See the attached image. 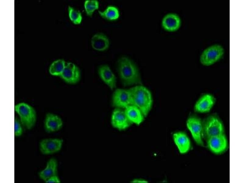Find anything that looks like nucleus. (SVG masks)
<instances>
[{"label": "nucleus", "instance_id": "17", "mask_svg": "<svg viewBox=\"0 0 244 183\" xmlns=\"http://www.w3.org/2000/svg\"><path fill=\"white\" fill-rule=\"evenodd\" d=\"M99 75L102 80L111 89L114 88L116 85V77L107 65L101 66L99 69Z\"/></svg>", "mask_w": 244, "mask_h": 183}, {"label": "nucleus", "instance_id": "2", "mask_svg": "<svg viewBox=\"0 0 244 183\" xmlns=\"http://www.w3.org/2000/svg\"><path fill=\"white\" fill-rule=\"evenodd\" d=\"M118 66L120 76L124 85L141 83L138 69L130 59L126 57H121L119 60Z\"/></svg>", "mask_w": 244, "mask_h": 183}, {"label": "nucleus", "instance_id": "16", "mask_svg": "<svg viewBox=\"0 0 244 183\" xmlns=\"http://www.w3.org/2000/svg\"><path fill=\"white\" fill-rule=\"evenodd\" d=\"M92 48L99 51H103L107 49L109 45V41L107 37L102 33L95 34L91 39Z\"/></svg>", "mask_w": 244, "mask_h": 183}, {"label": "nucleus", "instance_id": "15", "mask_svg": "<svg viewBox=\"0 0 244 183\" xmlns=\"http://www.w3.org/2000/svg\"><path fill=\"white\" fill-rule=\"evenodd\" d=\"M124 111L127 117L132 124L139 125L144 120L145 117L136 106L130 105L125 108Z\"/></svg>", "mask_w": 244, "mask_h": 183}, {"label": "nucleus", "instance_id": "24", "mask_svg": "<svg viewBox=\"0 0 244 183\" xmlns=\"http://www.w3.org/2000/svg\"><path fill=\"white\" fill-rule=\"evenodd\" d=\"M22 129L18 119L16 118L15 121V134L16 136H20L22 134Z\"/></svg>", "mask_w": 244, "mask_h": 183}, {"label": "nucleus", "instance_id": "26", "mask_svg": "<svg viewBox=\"0 0 244 183\" xmlns=\"http://www.w3.org/2000/svg\"><path fill=\"white\" fill-rule=\"evenodd\" d=\"M132 183H147L148 181L145 179H135L131 181Z\"/></svg>", "mask_w": 244, "mask_h": 183}, {"label": "nucleus", "instance_id": "21", "mask_svg": "<svg viewBox=\"0 0 244 183\" xmlns=\"http://www.w3.org/2000/svg\"><path fill=\"white\" fill-rule=\"evenodd\" d=\"M64 60L59 59L54 61L51 65L49 68L51 74L55 76H60L65 66Z\"/></svg>", "mask_w": 244, "mask_h": 183}, {"label": "nucleus", "instance_id": "12", "mask_svg": "<svg viewBox=\"0 0 244 183\" xmlns=\"http://www.w3.org/2000/svg\"><path fill=\"white\" fill-rule=\"evenodd\" d=\"M181 20L177 14L170 13L166 15L162 21V25L166 30L170 31L178 30L181 25Z\"/></svg>", "mask_w": 244, "mask_h": 183}, {"label": "nucleus", "instance_id": "7", "mask_svg": "<svg viewBox=\"0 0 244 183\" xmlns=\"http://www.w3.org/2000/svg\"><path fill=\"white\" fill-rule=\"evenodd\" d=\"M206 140L208 148L214 153H221L227 148V140L224 134L212 137Z\"/></svg>", "mask_w": 244, "mask_h": 183}, {"label": "nucleus", "instance_id": "5", "mask_svg": "<svg viewBox=\"0 0 244 183\" xmlns=\"http://www.w3.org/2000/svg\"><path fill=\"white\" fill-rule=\"evenodd\" d=\"M203 135L206 139L210 137L224 134L223 125L217 117H208L203 124Z\"/></svg>", "mask_w": 244, "mask_h": 183}, {"label": "nucleus", "instance_id": "6", "mask_svg": "<svg viewBox=\"0 0 244 183\" xmlns=\"http://www.w3.org/2000/svg\"><path fill=\"white\" fill-rule=\"evenodd\" d=\"M187 126L196 143L203 146V123L201 121L197 118L191 117L187 121Z\"/></svg>", "mask_w": 244, "mask_h": 183}, {"label": "nucleus", "instance_id": "13", "mask_svg": "<svg viewBox=\"0 0 244 183\" xmlns=\"http://www.w3.org/2000/svg\"><path fill=\"white\" fill-rule=\"evenodd\" d=\"M174 142L181 153L184 154L189 150L191 144L187 135L182 132H178L173 135Z\"/></svg>", "mask_w": 244, "mask_h": 183}, {"label": "nucleus", "instance_id": "8", "mask_svg": "<svg viewBox=\"0 0 244 183\" xmlns=\"http://www.w3.org/2000/svg\"><path fill=\"white\" fill-rule=\"evenodd\" d=\"M113 126L119 130H124L132 124L127 117L124 110L120 108L115 109L111 118Z\"/></svg>", "mask_w": 244, "mask_h": 183}, {"label": "nucleus", "instance_id": "14", "mask_svg": "<svg viewBox=\"0 0 244 183\" xmlns=\"http://www.w3.org/2000/svg\"><path fill=\"white\" fill-rule=\"evenodd\" d=\"M62 125L61 119L57 116L50 113L46 115L45 126L47 131L51 132L57 131L61 128Z\"/></svg>", "mask_w": 244, "mask_h": 183}, {"label": "nucleus", "instance_id": "18", "mask_svg": "<svg viewBox=\"0 0 244 183\" xmlns=\"http://www.w3.org/2000/svg\"><path fill=\"white\" fill-rule=\"evenodd\" d=\"M57 166V162L55 159L50 160L47 163L46 167L39 173L40 178L45 181L50 178L56 175Z\"/></svg>", "mask_w": 244, "mask_h": 183}, {"label": "nucleus", "instance_id": "1", "mask_svg": "<svg viewBox=\"0 0 244 183\" xmlns=\"http://www.w3.org/2000/svg\"><path fill=\"white\" fill-rule=\"evenodd\" d=\"M130 93L132 105L138 107L145 117L150 110L152 99L150 91L142 86H137L129 89Z\"/></svg>", "mask_w": 244, "mask_h": 183}, {"label": "nucleus", "instance_id": "25", "mask_svg": "<svg viewBox=\"0 0 244 183\" xmlns=\"http://www.w3.org/2000/svg\"><path fill=\"white\" fill-rule=\"evenodd\" d=\"M60 181L56 176H53L45 181L46 183H60Z\"/></svg>", "mask_w": 244, "mask_h": 183}, {"label": "nucleus", "instance_id": "3", "mask_svg": "<svg viewBox=\"0 0 244 183\" xmlns=\"http://www.w3.org/2000/svg\"><path fill=\"white\" fill-rule=\"evenodd\" d=\"M15 109L20 116L23 125L27 129L31 128L36 120V113L34 108L28 104L22 102L15 105Z\"/></svg>", "mask_w": 244, "mask_h": 183}, {"label": "nucleus", "instance_id": "23", "mask_svg": "<svg viewBox=\"0 0 244 183\" xmlns=\"http://www.w3.org/2000/svg\"><path fill=\"white\" fill-rule=\"evenodd\" d=\"M68 12L70 19L74 24H78L81 23L82 17L81 13L79 11L69 6Z\"/></svg>", "mask_w": 244, "mask_h": 183}, {"label": "nucleus", "instance_id": "19", "mask_svg": "<svg viewBox=\"0 0 244 183\" xmlns=\"http://www.w3.org/2000/svg\"><path fill=\"white\" fill-rule=\"evenodd\" d=\"M213 97L209 95H206L202 97L196 102L195 109L197 112H206L209 111L214 103Z\"/></svg>", "mask_w": 244, "mask_h": 183}, {"label": "nucleus", "instance_id": "22", "mask_svg": "<svg viewBox=\"0 0 244 183\" xmlns=\"http://www.w3.org/2000/svg\"><path fill=\"white\" fill-rule=\"evenodd\" d=\"M84 7L87 14L91 16L95 10L98 9L99 2L96 0H87L84 2Z\"/></svg>", "mask_w": 244, "mask_h": 183}, {"label": "nucleus", "instance_id": "10", "mask_svg": "<svg viewBox=\"0 0 244 183\" xmlns=\"http://www.w3.org/2000/svg\"><path fill=\"white\" fill-rule=\"evenodd\" d=\"M60 76L65 81L70 83L77 82L80 78L79 69L74 64L68 63Z\"/></svg>", "mask_w": 244, "mask_h": 183}, {"label": "nucleus", "instance_id": "9", "mask_svg": "<svg viewBox=\"0 0 244 183\" xmlns=\"http://www.w3.org/2000/svg\"><path fill=\"white\" fill-rule=\"evenodd\" d=\"M113 102L115 106L125 109L132 105L129 90L121 89L116 90L113 95Z\"/></svg>", "mask_w": 244, "mask_h": 183}, {"label": "nucleus", "instance_id": "20", "mask_svg": "<svg viewBox=\"0 0 244 183\" xmlns=\"http://www.w3.org/2000/svg\"><path fill=\"white\" fill-rule=\"evenodd\" d=\"M98 12L102 17L109 20H116L120 16L118 9L113 6H109L103 11H99Z\"/></svg>", "mask_w": 244, "mask_h": 183}, {"label": "nucleus", "instance_id": "4", "mask_svg": "<svg viewBox=\"0 0 244 183\" xmlns=\"http://www.w3.org/2000/svg\"><path fill=\"white\" fill-rule=\"evenodd\" d=\"M224 52V49L221 45L218 44L211 45L202 52L200 56V61L203 65H211L220 59Z\"/></svg>", "mask_w": 244, "mask_h": 183}, {"label": "nucleus", "instance_id": "11", "mask_svg": "<svg viewBox=\"0 0 244 183\" xmlns=\"http://www.w3.org/2000/svg\"><path fill=\"white\" fill-rule=\"evenodd\" d=\"M63 140L59 139H47L40 143V149L44 154H48L58 152L61 148Z\"/></svg>", "mask_w": 244, "mask_h": 183}]
</instances>
